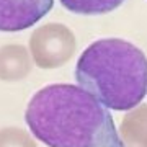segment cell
I'll use <instances>...</instances> for the list:
<instances>
[{
  "mask_svg": "<svg viewBox=\"0 0 147 147\" xmlns=\"http://www.w3.org/2000/svg\"><path fill=\"white\" fill-rule=\"evenodd\" d=\"M53 7L54 0H0V31L13 33L34 26Z\"/></svg>",
  "mask_w": 147,
  "mask_h": 147,
  "instance_id": "cell-4",
  "label": "cell"
},
{
  "mask_svg": "<svg viewBox=\"0 0 147 147\" xmlns=\"http://www.w3.org/2000/svg\"><path fill=\"white\" fill-rule=\"evenodd\" d=\"M123 147H147V105H137L127 111L119 124Z\"/></svg>",
  "mask_w": 147,
  "mask_h": 147,
  "instance_id": "cell-6",
  "label": "cell"
},
{
  "mask_svg": "<svg viewBox=\"0 0 147 147\" xmlns=\"http://www.w3.org/2000/svg\"><path fill=\"white\" fill-rule=\"evenodd\" d=\"M0 147H38V144L21 127L10 126L0 129Z\"/></svg>",
  "mask_w": 147,
  "mask_h": 147,
  "instance_id": "cell-8",
  "label": "cell"
},
{
  "mask_svg": "<svg viewBox=\"0 0 147 147\" xmlns=\"http://www.w3.org/2000/svg\"><path fill=\"white\" fill-rule=\"evenodd\" d=\"M77 49L74 33L62 23L38 26L30 36V54L39 69H59Z\"/></svg>",
  "mask_w": 147,
  "mask_h": 147,
  "instance_id": "cell-3",
  "label": "cell"
},
{
  "mask_svg": "<svg viewBox=\"0 0 147 147\" xmlns=\"http://www.w3.org/2000/svg\"><path fill=\"white\" fill-rule=\"evenodd\" d=\"M80 88L115 111H129L147 96V57L132 42L105 38L92 42L75 65Z\"/></svg>",
  "mask_w": 147,
  "mask_h": 147,
  "instance_id": "cell-2",
  "label": "cell"
},
{
  "mask_svg": "<svg viewBox=\"0 0 147 147\" xmlns=\"http://www.w3.org/2000/svg\"><path fill=\"white\" fill-rule=\"evenodd\" d=\"M124 0H61L64 8L77 15H105L123 5Z\"/></svg>",
  "mask_w": 147,
  "mask_h": 147,
  "instance_id": "cell-7",
  "label": "cell"
},
{
  "mask_svg": "<svg viewBox=\"0 0 147 147\" xmlns=\"http://www.w3.org/2000/svg\"><path fill=\"white\" fill-rule=\"evenodd\" d=\"M25 121L47 147H123L110 110L72 84L38 90L26 106Z\"/></svg>",
  "mask_w": 147,
  "mask_h": 147,
  "instance_id": "cell-1",
  "label": "cell"
},
{
  "mask_svg": "<svg viewBox=\"0 0 147 147\" xmlns=\"http://www.w3.org/2000/svg\"><path fill=\"white\" fill-rule=\"evenodd\" d=\"M31 72V57L25 46L7 44L0 47V80L20 82Z\"/></svg>",
  "mask_w": 147,
  "mask_h": 147,
  "instance_id": "cell-5",
  "label": "cell"
}]
</instances>
